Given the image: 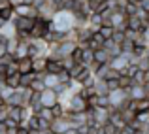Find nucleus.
<instances>
[{"instance_id": "nucleus-14", "label": "nucleus", "mask_w": 149, "mask_h": 134, "mask_svg": "<svg viewBox=\"0 0 149 134\" xmlns=\"http://www.w3.org/2000/svg\"><path fill=\"white\" fill-rule=\"evenodd\" d=\"M17 72L19 74H30L32 72V59L26 57V59L17 61Z\"/></svg>"}, {"instance_id": "nucleus-17", "label": "nucleus", "mask_w": 149, "mask_h": 134, "mask_svg": "<svg viewBox=\"0 0 149 134\" xmlns=\"http://www.w3.org/2000/svg\"><path fill=\"white\" fill-rule=\"evenodd\" d=\"M42 81H44L45 89H55V87L58 85L57 74H44V76H42Z\"/></svg>"}, {"instance_id": "nucleus-7", "label": "nucleus", "mask_w": 149, "mask_h": 134, "mask_svg": "<svg viewBox=\"0 0 149 134\" xmlns=\"http://www.w3.org/2000/svg\"><path fill=\"white\" fill-rule=\"evenodd\" d=\"M68 128H70V123L64 119V117H57V119H53L49 123V131L53 134H64Z\"/></svg>"}, {"instance_id": "nucleus-30", "label": "nucleus", "mask_w": 149, "mask_h": 134, "mask_svg": "<svg viewBox=\"0 0 149 134\" xmlns=\"http://www.w3.org/2000/svg\"><path fill=\"white\" fill-rule=\"evenodd\" d=\"M29 89L34 91V93H42V91H45V85H44V81H42V77H34L32 83L29 85Z\"/></svg>"}, {"instance_id": "nucleus-23", "label": "nucleus", "mask_w": 149, "mask_h": 134, "mask_svg": "<svg viewBox=\"0 0 149 134\" xmlns=\"http://www.w3.org/2000/svg\"><path fill=\"white\" fill-rule=\"evenodd\" d=\"M102 23H104V19H102L100 13H91L87 19V25L89 27H95V29H98V27H102Z\"/></svg>"}, {"instance_id": "nucleus-13", "label": "nucleus", "mask_w": 149, "mask_h": 134, "mask_svg": "<svg viewBox=\"0 0 149 134\" xmlns=\"http://www.w3.org/2000/svg\"><path fill=\"white\" fill-rule=\"evenodd\" d=\"M6 117L21 123L23 121V106H8V115Z\"/></svg>"}, {"instance_id": "nucleus-20", "label": "nucleus", "mask_w": 149, "mask_h": 134, "mask_svg": "<svg viewBox=\"0 0 149 134\" xmlns=\"http://www.w3.org/2000/svg\"><path fill=\"white\" fill-rule=\"evenodd\" d=\"M134 112L136 113H149V98L134 100Z\"/></svg>"}, {"instance_id": "nucleus-11", "label": "nucleus", "mask_w": 149, "mask_h": 134, "mask_svg": "<svg viewBox=\"0 0 149 134\" xmlns=\"http://www.w3.org/2000/svg\"><path fill=\"white\" fill-rule=\"evenodd\" d=\"M29 44H30V42H21V40H19L17 47H15V53H13L15 61H21V59L29 57Z\"/></svg>"}, {"instance_id": "nucleus-6", "label": "nucleus", "mask_w": 149, "mask_h": 134, "mask_svg": "<svg viewBox=\"0 0 149 134\" xmlns=\"http://www.w3.org/2000/svg\"><path fill=\"white\" fill-rule=\"evenodd\" d=\"M57 102H58V98H57V94H55L53 89H45V91L40 93V104L44 106V108H53Z\"/></svg>"}, {"instance_id": "nucleus-53", "label": "nucleus", "mask_w": 149, "mask_h": 134, "mask_svg": "<svg viewBox=\"0 0 149 134\" xmlns=\"http://www.w3.org/2000/svg\"><path fill=\"white\" fill-rule=\"evenodd\" d=\"M127 2H128V4H138L140 0H127Z\"/></svg>"}, {"instance_id": "nucleus-27", "label": "nucleus", "mask_w": 149, "mask_h": 134, "mask_svg": "<svg viewBox=\"0 0 149 134\" xmlns=\"http://www.w3.org/2000/svg\"><path fill=\"white\" fill-rule=\"evenodd\" d=\"M132 85H134V83H132V80L128 76H119V77H117V87H119V89L127 91V89H130Z\"/></svg>"}, {"instance_id": "nucleus-43", "label": "nucleus", "mask_w": 149, "mask_h": 134, "mask_svg": "<svg viewBox=\"0 0 149 134\" xmlns=\"http://www.w3.org/2000/svg\"><path fill=\"white\" fill-rule=\"evenodd\" d=\"M102 131H104V134H117V128L113 127L111 123H106L104 127H102Z\"/></svg>"}, {"instance_id": "nucleus-34", "label": "nucleus", "mask_w": 149, "mask_h": 134, "mask_svg": "<svg viewBox=\"0 0 149 134\" xmlns=\"http://www.w3.org/2000/svg\"><path fill=\"white\" fill-rule=\"evenodd\" d=\"M136 11H138V4H127V8H125V15L127 17H134Z\"/></svg>"}, {"instance_id": "nucleus-40", "label": "nucleus", "mask_w": 149, "mask_h": 134, "mask_svg": "<svg viewBox=\"0 0 149 134\" xmlns=\"http://www.w3.org/2000/svg\"><path fill=\"white\" fill-rule=\"evenodd\" d=\"M85 100H87V108H93V110H95L96 106H98V96H96V94H93V96L85 98Z\"/></svg>"}, {"instance_id": "nucleus-33", "label": "nucleus", "mask_w": 149, "mask_h": 134, "mask_svg": "<svg viewBox=\"0 0 149 134\" xmlns=\"http://www.w3.org/2000/svg\"><path fill=\"white\" fill-rule=\"evenodd\" d=\"M51 112H53L55 119H57V117H62V115H64L66 108H64V104H62V102H57V104H55L53 108H51Z\"/></svg>"}, {"instance_id": "nucleus-15", "label": "nucleus", "mask_w": 149, "mask_h": 134, "mask_svg": "<svg viewBox=\"0 0 149 134\" xmlns=\"http://www.w3.org/2000/svg\"><path fill=\"white\" fill-rule=\"evenodd\" d=\"M95 93L96 96H106V94H109V89H108V83H106V80H96L95 77Z\"/></svg>"}, {"instance_id": "nucleus-51", "label": "nucleus", "mask_w": 149, "mask_h": 134, "mask_svg": "<svg viewBox=\"0 0 149 134\" xmlns=\"http://www.w3.org/2000/svg\"><path fill=\"white\" fill-rule=\"evenodd\" d=\"M6 25H8V21H4V19L0 17V30H2V29H4V27H6Z\"/></svg>"}, {"instance_id": "nucleus-48", "label": "nucleus", "mask_w": 149, "mask_h": 134, "mask_svg": "<svg viewBox=\"0 0 149 134\" xmlns=\"http://www.w3.org/2000/svg\"><path fill=\"white\" fill-rule=\"evenodd\" d=\"M15 134H30V131H29L26 127H23V125H19V127H17V132H15Z\"/></svg>"}, {"instance_id": "nucleus-1", "label": "nucleus", "mask_w": 149, "mask_h": 134, "mask_svg": "<svg viewBox=\"0 0 149 134\" xmlns=\"http://www.w3.org/2000/svg\"><path fill=\"white\" fill-rule=\"evenodd\" d=\"M64 108L68 110L70 113H79V112H85L87 110V100L81 96L79 93H74L70 94V98L64 102Z\"/></svg>"}, {"instance_id": "nucleus-10", "label": "nucleus", "mask_w": 149, "mask_h": 134, "mask_svg": "<svg viewBox=\"0 0 149 134\" xmlns=\"http://www.w3.org/2000/svg\"><path fill=\"white\" fill-rule=\"evenodd\" d=\"M127 96L130 100H142V98H146V89H143V85H132L130 89H127Z\"/></svg>"}, {"instance_id": "nucleus-25", "label": "nucleus", "mask_w": 149, "mask_h": 134, "mask_svg": "<svg viewBox=\"0 0 149 134\" xmlns=\"http://www.w3.org/2000/svg\"><path fill=\"white\" fill-rule=\"evenodd\" d=\"M36 115L40 117V119L47 121V123H51V121L55 119V115H53V112H51V108H44V106H42V108H40V112H38Z\"/></svg>"}, {"instance_id": "nucleus-5", "label": "nucleus", "mask_w": 149, "mask_h": 134, "mask_svg": "<svg viewBox=\"0 0 149 134\" xmlns=\"http://www.w3.org/2000/svg\"><path fill=\"white\" fill-rule=\"evenodd\" d=\"M93 121L96 127H104L109 121V108H95L93 110Z\"/></svg>"}, {"instance_id": "nucleus-55", "label": "nucleus", "mask_w": 149, "mask_h": 134, "mask_svg": "<svg viewBox=\"0 0 149 134\" xmlns=\"http://www.w3.org/2000/svg\"><path fill=\"white\" fill-rule=\"evenodd\" d=\"M44 134H53V132H51V131H45V132H44Z\"/></svg>"}, {"instance_id": "nucleus-46", "label": "nucleus", "mask_w": 149, "mask_h": 134, "mask_svg": "<svg viewBox=\"0 0 149 134\" xmlns=\"http://www.w3.org/2000/svg\"><path fill=\"white\" fill-rule=\"evenodd\" d=\"M117 134H136V132L132 131V128L128 127V125H125L123 128H119V131H117Z\"/></svg>"}, {"instance_id": "nucleus-41", "label": "nucleus", "mask_w": 149, "mask_h": 134, "mask_svg": "<svg viewBox=\"0 0 149 134\" xmlns=\"http://www.w3.org/2000/svg\"><path fill=\"white\" fill-rule=\"evenodd\" d=\"M2 123H4V127H6V128H17V127H19V123H17V121L10 119V117H6V119H4Z\"/></svg>"}, {"instance_id": "nucleus-8", "label": "nucleus", "mask_w": 149, "mask_h": 134, "mask_svg": "<svg viewBox=\"0 0 149 134\" xmlns=\"http://www.w3.org/2000/svg\"><path fill=\"white\" fill-rule=\"evenodd\" d=\"M45 66H47V57L40 55V57L32 59V72L34 74H45Z\"/></svg>"}, {"instance_id": "nucleus-31", "label": "nucleus", "mask_w": 149, "mask_h": 134, "mask_svg": "<svg viewBox=\"0 0 149 134\" xmlns=\"http://www.w3.org/2000/svg\"><path fill=\"white\" fill-rule=\"evenodd\" d=\"M57 77H58V83H64V85H70V83H72V77H70L68 70H64V68L57 74Z\"/></svg>"}, {"instance_id": "nucleus-39", "label": "nucleus", "mask_w": 149, "mask_h": 134, "mask_svg": "<svg viewBox=\"0 0 149 134\" xmlns=\"http://www.w3.org/2000/svg\"><path fill=\"white\" fill-rule=\"evenodd\" d=\"M125 36H127V40H132V42H136L142 34L140 32H136V30H125Z\"/></svg>"}, {"instance_id": "nucleus-4", "label": "nucleus", "mask_w": 149, "mask_h": 134, "mask_svg": "<svg viewBox=\"0 0 149 134\" xmlns=\"http://www.w3.org/2000/svg\"><path fill=\"white\" fill-rule=\"evenodd\" d=\"M108 98H109V108H119V106L123 104V102L127 100L128 96H127V91L115 89V91H109Z\"/></svg>"}, {"instance_id": "nucleus-38", "label": "nucleus", "mask_w": 149, "mask_h": 134, "mask_svg": "<svg viewBox=\"0 0 149 134\" xmlns=\"http://www.w3.org/2000/svg\"><path fill=\"white\" fill-rule=\"evenodd\" d=\"M11 74H19L17 72V61L10 62V64L6 66V76H11Z\"/></svg>"}, {"instance_id": "nucleus-9", "label": "nucleus", "mask_w": 149, "mask_h": 134, "mask_svg": "<svg viewBox=\"0 0 149 134\" xmlns=\"http://www.w3.org/2000/svg\"><path fill=\"white\" fill-rule=\"evenodd\" d=\"M142 29H143V19L127 17V21H125V30H136V32L142 34Z\"/></svg>"}, {"instance_id": "nucleus-21", "label": "nucleus", "mask_w": 149, "mask_h": 134, "mask_svg": "<svg viewBox=\"0 0 149 134\" xmlns=\"http://www.w3.org/2000/svg\"><path fill=\"white\" fill-rule=\"evenodd\" d=\"M34 77H38V74H34V72H30V74H21V76H19V87L26 89L30 83H32Z\"/></svg>"}, {"instance_id": "nucleus-16", "label": "nucleus", "mask_w": 149, "mask_h": 134, "mask_svg": "<svg viewBox=\"0 0 149 134\" xmlns=\"http://www.w3.org/2000/svg\"><path fill=\"white\" fill-rule=\"evenodd\" d=\"M109 61H111V57H109V53L104 47L95 51V62H98V64H109Z\"/></svg>"}, {"instance_id": "nucleus-2", "label": "nucleus", "mask_w": 149, "mask_h": 134, "mask_svg": "<svg viewBox=\"0 0 149 134\" xmlns=\"http://www.w3.org/2000/svg\"><path fill=\"white\" fill-rule=\"evenodd\" d=\"M34 23H36V19H30V17H17V15H15V17L11 19L15 34H29L30 30H32Z\"/></svg>"}, {"instance_id": "nucleus-36", "label": "nucleus", "mask_w": 149, "mask_h": 134, "mask_svg": "<svg viewBox=\"0 0 149 134\" xmlns=\"http://www.w3.org/2000/svg\"><path fill=\"white\" fill-rule=\"evenodd\" d=\"M77 93H79L83 98H89V96H93V94H96V93H95V87H81Z\"/></svg>"}, {"instance_id": "nucleus-47", "label": "nucleus", "mask_w": 149, "mask_h": 134, "mask_svg": "<svg viewBox=\"0 0 149 134\" xmlns=\"http://www.w3.org/2000/svg\"><path fill=\"white\" fill-rule=\"evenodd\" d=\"M106 83H108V89H109V91L119 89V87H117V80H106Z\"/></svg>"}, {"instance_id": "nucleus-37", "label": "nucleus", "mask_w": 149, "mask_h": 134, "mask_svg": "<svg viewBox=\"0 0 149 134\" xmlns=\"http://www.w3.org/2000/svg\"><path fill=\"white\" fill-rule=\"evenodd\" d=\"M81 70H83V64H74L72 68L68 70V74H70V77H72V80H76V76L77 74L81 72Z\"/></svg>"}, {"instance_id": "nucleus-49", "label": "nucleus", "mask_w": 149, "mask_h": 134, "mask_svg": "<svg viewBox=\"0 0 149 134\" xmlns=\"http://www.w3.org/2000/svg\"><path fill=\"white\" fill-rule=\"evenodd\" d=\"M8 2H10L11 6L15 8V6H19V4H23V0H8Z\"/></svg>"}, {"instance_id": "nucleus-52", "label": "nucleus", "mask_w": 149, "mask_h": 134, "mask_svg": "<svg viewBox=\"0 0 149 134\" xmlns=\"http://www.w3.org/2000/svg\"><path fill=\"white\" fill-rule=\"evenodd\" d=\"M34 2L36 0H23V4H30V6H34Z\"/></svg>"}, {"instance_id": "nucleus-35", "label": "nucleus", "mask_w": 149, "mask_h": 134, "mask_svg": "<svg viewBox=\"0 0 149 134\" xmlns=\"http://www.w3.org/2000/svg\"><path fill=\"white\" fill-rule=\"evenodd\" d=\"M138 70H142V72H147L149 70V59L147 57H142V59H138Z\"/></svg>"}, {"instance_id": "nucleus-24", "label": "nucleus", "mask_w": 149, "mask_h": 134, "mask_svg": "<svg viewBox=\"0 0 149 134\" xmlns=\"http://www.w3.org/2000/svg\"><path fill=\"white\" fill-rule=\"evenodd\" d=\"M0 17H2L4 21L11 23V19L15 17V13H13V6H6V8H0Z\"/></svg>"}, {"instance_id": "nucleus-45", "label": "nucleus", "mask_w": 149, "mask_h": 134, "mask_svg": "<svg viewBox=\"0 0 149 134\" xmlns=\"http://www.w3.org/2000/svg\"><path fill=\"white\" fill-rule=\"evenodd\" d=\"M138 8L147 13V11H149V0H140V2H138Z\"/></svg>"}, {"instance_id": "nucleus-54", "label": "nucleus", "mask_w": 149, "mask_h": 134, "mask_svg": "<svg viewBox=\"0 0 149 134\" xmlns=\"http://www.w3.org/2000/svg\"><path fill=\"white\" fill-rule=\"evenodd\" d=\"M143 21H147V23H149V11L146 13V19H143Z\"/></svg>"}, {"instance_id": "nucleus-3", "label": "nucleus", "mask_w": 149, "mask_h": 134, "mask_svg": "<svg viewBox=\"0 0 149 134\" xmlns=\"http://www.w3.org/2000/svg\"><path fill=\"white\" fill-rule=\"evenodd\" d=\"M13 13L17 17H30V19H38V10L30 4H19L13 8Z\"/></svg>"}, {"instance_id": "nucleus-22", "label": "nucleus", "mask_w": 149, "mask_h": 134, "mask_svg": "<svg viewBox=\"0 0 149 134\" xmlns=\"http://www.w3.org/2000/svg\"><path fill=\"white\" fill-rule=\"evenodd\" d=\"M93 61H95V51H93V49L87 47V49L81 51V64H83V66H89Z\"/></svg>"}, {"instance_id": "nucleus-26", "label": "nucleus", "mask_w": 149, "mask_h": 134, "mask_svg": "<svg viewBox=\"0 0 149 134\" xmlns=\"http://www.w3.org/2000/svg\"><path fill=\"white\" fill-rule=\"evenodd\" d=\"M119 112H121V117H123L125 125H128L130 121L136 119V113L132 112V110H128V108H119Z\"/></svg>"}, {"instance_id": "nucleus-18", "label": "nucleus", "mask_w": 149, "mask_h": 134, "mask_svg": "<svg viewBox=\"0 0 149 134\" xmlns=\"http://www.w3.org/2000/svg\"><path fill=\"white\" fill-rule=\"evenodd\" d=\"M62 70L61 61H55V59L47 57V66H45V74H58Z\"/></svg>"}, {"instance_id": "nucleus-32", "label": "nucleus", "mask_w": 149, "mask_h": 134, "mask_svg": "<svg viewBox=\"0 0 149 134\" xmlns=\"http://www.w3.org/2000/svg\"><path fill=\"white\" fill-rule=\"evenodd\" d=\"M125 40H127V36H125V30H113V36H111V42H113V44L121 45Z\"/></svg>"}, {"instance_id": "nucleus-28", "label": "nucleus", "mask_w": 149, "mask_h": 134, "mask_svg": "<svg viewBox=\"0 0 149 134\" xmlns=\"http://www.w3.org/2000/svg\"><path fill=\"white\" fill-rule=\"evenodd\" d=\"M113 30H115V29H113L111 25H102L100 29H98V34H100L102 38H104V40H111V36H113Z\"/></svg>"}, {"instance_id": "nucleus-12", "label": "nucleus", "mask_w": 149, "mask_h": 134, "mask_svg": "<svg viewBox=\"0 0 149 134\" xmlns=\"http://www.w3.org/2000/svg\"><path fill=\"white\" fill-rule=\"evenodd\" d=\"M127 66H128V59L125 57V55H119V57H115V59L109 61V68L117 70V72H121V70L127 68Z\"/></svg>"}, {"instance_id": "nucleus-44", "label": "nucleus", "mask_w": 149, "mask_h": 134, "mask_svg": "<svg viewBox=\"0 0 149 134\" xmlns=\"http://www.w3.org/2000/svg\"><path fill=\"white\" fill-rule=\"evenodd\" d=\"M6 53H8V51H6V38L0 36V59H2Z\"/></svg>"}, {"instance_id": "nucleus-50", "label": "nucleus", "mask_w": 149, "mask_h": 134, "mask_svg": "<svg viewBox=\"0 0 149 134\" xmlns=\"http://www.w3.org/2000/svg\"><path fill=\"white\" fill-rule=\"evenodd\" d=\"M64 134H77V128H76V127H70V128H68V131H66Z\"/></svg>"}, {"instance_id": "nucleus-42", "label": "nucleus", "mask_w": 149, "mask_h": 134, "mask_svg": "<svg viewBox=\"0 0 149 134\" xmlns=\"http://www.w3.org/2000/svg\"><path fill=\"white\" fill-rule=\"evenodd\" d=\"M96 108H109V98H108V94L106 96H98V106Z\"/></svg>"}, {"instance_id": "nucleus-19", "label": "nucleus", "mask_w": 149, "mask_h": 134, "mask_svg": "<svg viewBox=\"0 0 149 134\" xmlns=\"http://www.w3.org/2000/svg\"><path fill=\"white\" fill-rule=\"evenodd\" d=\"M19 76H21V74H11V76H6V77H4V85H6L8 89H11V91L19 89Z\"/></svg>"}, {"instance_id": "nucleus-29", "label": "nucleus", "mask_w": 149, "mask_h": 134, "mask_svg": "<svg viewBox=\"0 0 149 134\" xmlns=\"http://www.w3.org/2000/svg\"><path fill=\"white\" fill-rule=\"evenodd\" d=\"M108 70H109V64H98V68L93 72V76H95L96 80H106V76H108Z\"/></svg>"}, {"instance_id": "nucleus-56", "label": "nucleus", "mask_w": 149, "mask_h": 134, "mask_svg": "<svg viewBox=\"0 0 149 134\" xmlns=\"http://www.w3.org/2000/svg\"><path fill=\"white\" fill-rule=\"evenodd\" d=\"M147 45H149V40H147Z\"/></svg>"}]
</instances>
